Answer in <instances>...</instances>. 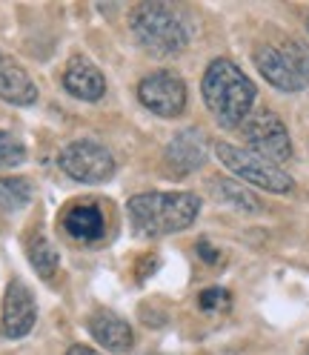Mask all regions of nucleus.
<instances>
[{"instance_id": "obj_15", "label": "nucleus", "mask_w": 309, "mask_h": 355, "mask_svg": "<svg viewBox=\"0 0 309 355\" xmlns=\"http://www.w3.org/2000/svg\"><path fill=\"white\" fill-rule=\"evenodd\" d=\"M212 189H215L218 201H224L227 207H232L238 212H261L263 209L261 198L252 189H247L244 184H238V181H229V178H215Z\"/></svg>"}, {"instance_id": "obj_12", "label": "nucleus", "mask_w": 309, "mask_h": 355, "mask_svg": "<svg viewBox=\"0 0 309 355\" xmlns=\"http://www.w3.org/2000/svg\"><path fill=\"white\" fill-rule=\"evenodd\" d=\"M0 98L15 106H29L37 101V86L29 72L15 58L0 52Z\"/></svg>"}, {"instance_id": "obj_8", "label": "nucleus", "mask_w": 309, "mask_h": 355, "mask_svg": "<svg viewBox=\"0 0 309 355\" xmlns=\"http://www.w3.org/2000/svg\"><path fill=\"white\" fill-rule=\"evenodd\" d=\"M37 321V306L35 295L29 293V286L24 281H9L6 295H3V315H0V332L6 338H24L32 332Z\"/></svg>"}, {"instance_id": "obj_21", "label": "nucleus", "mask_w": 309, "mask_h": 355, "mask_svg": "<svg viewBox=\"0 0 309 355\" xmlns=\"http://www.w3.org/2000/svg\"><path fill=\"white\" fill-rule=\"evenodd\" d=\"M197 255H201V261H206V263H218V250L212 247L209 241H197Z\"/></svg>"}, {"instance_id": "obj_13", "label": "nucleus", "mask_w": 309, "mask_h": 355, "mask_svg": "<svg viewBox=\"0 0 309 355\" xmlns=\"http://www.w3.org/2000/svg\"><path fill=\"white\" fill-rule=\"evenodd\" d=\"M89 332L95 336V341L100 347L112 349V352H126L132 347V341H135L132 327L121 315L109 313V309H98V313L89 318Z\"/></svg>"}, {"instance_id": "obj_11", "label": "nucleus", "mask_w": 309, "mask_h": 355, "mask_svg": "<svg viewBox=\"0 0 309 355\" xmlns=\"http://www.w3.org/2000/svg\"><path fill=\"white\" fill-rule=\"evenodd\" d=\"M63 86H66V92L80 101H100L106 92V78L92 60L72 58L63 72Z\"/></svg>"}, {"instance_id": "obj_14", "label": "nucleus", "mask_w": 309, "mask_h": 355, "mask_svg": "<svg viewBox=\"0 0 309 355\" xmlns=\"http://www.w3.org/2000/svg\"><path fill=\"white\" fill-rule=\"evenodd\" d=\"M60 224L66 230V235L75 241H98L106 232V220L103 212L95 204H75L63 212Z\"/></svg>"}, {"instance_id": "obj_18", "label": "nucleus", "mask_w": 309, "mask_h": 355, "mask_svg": "<svg viewBox=\"0 0 309 355\" xmlns=\"http://www.w3.org/2000/svg\"><path fill=\"white\" fill-rule=\"evenodd\" d=\"M26 161V146L12 132H0V169H12Z\"/></svg>"}, {"instance_id": "obj_10", "label": "nucleus", "mask_w": 309, "mask_h": 355, "mask_svg": "<svg viewBox=\"0 0 309 355\" xmlns=\"http://www.w3.org/2000/svg\"><path fill=\"white\" fill-rule=\"evenodd\" d=\"M255 66L258 72L267 78L275 89H283V92H301V89L309 83L301 69L295 66V60L290 58L286 49H275V46H258L255 49Z\"/></svg>"}, {"instance_id": "obj_3", "label": "nucleus", "mask_w": 309, "mask_h": 355, "mask_svg": "<svg viewBox=\"0 0 309 355\" xmlns=\"http://www.w3.org/2000/svg\"><path fill=\"white\" fill-rule=\"evenodd\" d=\"M132 35L149 55L169 58L186 49L189 32L184 26V20L178 12L164 6V3H141L138 9H132Z\"/></svg>"}, {"instance_id": "obj_24", "label": "nucleus", "mask_w": 309, "mask_h": 355, "mask_svg": "<svg viewBox=\"0 0 309 355\" xmlns=\"http://www.w3.org/2000/svg\"><path fill=\"white\" fill-rule=\"evenodd\" d=\"M306 355H309V349H306Z\"/></svg>"}, {"instance_id": "obj_9", "label": "nucleus", "mask_w": 309, "mask_h": 355, "mask_svg": "<svg viewBox=\"0 0 309 355\" xmlns=\"http://www.w3.org/2000/svg\"><path fill=\"white\" fill-rule=\"evenodd\" d=\"M206 152H209V146H206L204 132L184 129L169 141V146L164 152V166L172 178H186L206 164Z\"/></svg>"}, {"instance_id": "obj_7", "label": "nucleus", "mask_w": 309, "mask_h": 355, "mask_svg": "<svg viewBox=\"0 0 309 355\" xmlns=\"http://www.w3.org/2000/svg\"><path fill=\"white\" fill-rule=\"evenodd\" d=\"M138 101L158 118H178L186 109V83L175 72H152L138 83Z\"/></svg>"}, {"instance_id": "obj_19", "label": "nucleus", "mask_w": 309, "mask_h": 355, "mask_svg": "<svg viewBox=\"0 0 309 355\" xmlns=\"http://www.w3.org/2000/svg\"><path fill=\"white\" fill-rule=\"evenodd\" d=\"M232 304V295L227 290H220V286H209L197 295V306L206 309V313H220V309H229Z\"/></svg>"}, {"instance_id": "obj_5", "label": "nucleus", "mask_w": 309, "mask_h": 355, "mask_svg": "<svg viewBox=\"0 0 309 355\" xmlns=\"http://www.w3.org/2000/svg\"><path fill=\"white\" fill-rule=\"evenodd\" d=\"M244 138L252 146V152L258 158L270 161V164H286L292 158V141H290V132H286L283 121L270 112V109H261V112H252L244 123Z\"/></svg>"}, {"instance_id": "obj_17", "label": "nucleus", "mask_w": 309, "mask_h": 355, "mask_svg": "<svg viewBox=\"0 0 309 355\" xmlns=\"http://www.w3.org/2000/svg\"><path fill=\"white\" fill-rule=\"evenodd\" d=\"M32 201V184L26 178H0V209L17 212Z\"/></svg>"}, {"instance_id": "obj_20", "label": "nucleus", "mask_w": 309, "mask_h": 355, "mask_svg": "<svg viewBox=\"0 0 309 355\" xmlns=\"http://www.w3.org/2000/svg\"><path fill=\"white\" fill-rule=\"evenodd\" d=\"M286 52H290V58L295 60V66L301 69V75L309 80V46H306V43H298V40L286 43Z\"/></svg>"}, {"instance_id": "obj_16", "label": "nucleus", "mask_w": 309, "mask_h": 355, "mask_svg": "<svg viewBox=\"0 0 309 355\" xmlns=\"http://www.w3.org/2000/svg\"><path fill=\"white\" fill-rule=\"evenodd\" d=\"M29 261H32V266H35V272L40 275V278H55V272H58V263H60V255H58V250L52 247V241H46L43 235H35L32 241H29Z\"/></svg>"}, {"instance_id": "obj_1", "label": "nucleus", "mask_w": 309, "mask_h": 355, "mask_svg": "<svg viewBox=\"0 0 309 355\" xmlns=\"http://www.w3.org/2000/svg\"><path fill=\"white\" fill-rule=\"evenodd\" d=\"M201 92L212 118L224 129H235L252 115L258 89L232 60L218 58L206 66Z\"/></svg>"}, {"instance_id": "obj_4", "label": "nucleus", "mask_w": 309, "mask_h": 355, "mask_svg": "<svg viewBox=\"0 0 309 355\" xmlns=\"http://www.w3.org/2000/svg\"><path fill=\"white\" fill-rule=\"evenodd\" d=\"M215 155L232 175H238L240 181H247L249 187L267 189V192H275V195H286L295 187L292 175H286L281 166L258 158V155L249 152V149H240V146H232V144H218Z\"/></svg>"}, {"instance_id": "obj_2", "label": "nucleus", "mask_w": 309, "mask_h": 355, "mask_svg": "<svg viewBox=\"0 0 309 355\" xmlns=\"http://www.w3.org/2000/svg\"><path fill=\"white\" fill-rule=\"evenodd\" d=\"M201 198L195 192H143L126 204L129 224L138 235H172L195 224Z\"/></svg>"}, {"instance_id": "obj_23", "label": "nucleus", "mask_w": 309, "mask_h": 355, "mask_svg": "<svg viewBox=\"0 0 309 355\" xmlns=\"http://www.w3.org/2000/svg\"><path fill=\"white\" fill-rule=\"evenodd\" d=\"M306 29H309V17H306Z\"/></svg>"}, {"instance_id": "obj_22", "label": "nucleus", "mask_w": 309, "mask_h": 355, "mask_svg": "<svg viewBox=\"0 0 309 355\" xmlns=\"http://www.w3.org/2000/svg\"><path fill=\"white\" fill-rule=\"evenodd\" d=\"M66 355H100L98 349H92V347H83V344H75V347H69V352Z\"/></svg>"}, {"instance_id": "obj_6", "label": "nucleus", "mask_w": 309, "mask_h": 355, "mask_svg": "<svg viewBox=\"0 0 309 355\" xmlns=\"http://www.w3.org/2000/svg\"><path fill=\"white\" fill-rule=\"evenodd\" d=\"M58 166L80 184H103L115 172V158L103 144L98 141H72L63 146Z\"/></svg>"}]
</instances>
